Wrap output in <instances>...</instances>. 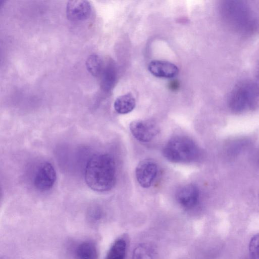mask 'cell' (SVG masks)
Segmentation results:
<instances>
[{
    "label": "cell",
    "instance_id": "1",
    "mask_svg": "<svg viewBox=\"0 0 259 259\" xmlns=\"http://www.w3.org/2000/svg\"><path fill=\"white\" fill-rule=\"evenodd\" d=\"M84 179L89 187L95 191L111 190L116 181L115 163L113 157L105 153L92 156L85 166Z\"/></svg>",
    "mask_w": 259,
    "mask_h": 259
},
{
    "label": "cell",
    "instance_id": "2",
    "mask_svg": "<svg viewBox=\"0 0 259 259\" xmlns=\"http://www.w3.org/2000/svg\"><path fill=\"white\" fill-rule=\"evenodd\" d=\"M163 154L174 163L188 162L195 160L198 149L193 140L184 136H177L168 141L163 149Z\"/></svg>",
    "mask_w": 259,
    "mask_h": 259
},
{
    "label": "cell",
    "instance_id": "3",
    "mask_svg": "<svg viewBox=\"0 0 259 259\" xmlns=\"http://www.w3.org/2000/svg\"><path fill=\"white\" fill-rule=\"evenodd\" d=\"M257 93L255 83L242 82L237 84L229 98L230 108L235 112H241L250 107L253 104Z\"/></svg>",
    "mask_w": 259,
    "mask_h": 259
},
{
    "label": "cell",
    "instance_id": "4",
    "mask_svg": "<svg viewBox=\"0 0 259 259\" xmlns=\"http://www.w3.org/2000/svg\"><path fill=\"white\" fill-rule=\"evenodd\" d=\"M56 178V172L53 165L48 162H42L34 174L33 186L39 191H49L54 185Z\"/></svg>",
    "mask_w": 259,
    "mask_h": 259
},
{
    "label": "cell",
    "instance_id": "5",
    "mask_svg": "<svg viewBox=\"0 0 259 259\" xmlns=\"http://www.w3.org/2000/svg\"><path fill=\"white\" fill-rule=\"evenodd\" d=\"M130 128L134 137L142 142L150 141L158 132L155 124L149 120H134L131 122Z\"/></svg>",
    "mask_w": 259,
    "mask_h": 259
},
{
    "label": "cell",
    "instance_id": "6",
    "mask_svg": "<svg viewBox=\"0 0 259 259\" xmlns=\"http://www.w3.org/2000/svg\"><path fill=\"white\" fill-rule=\"evenodd\" d=\"M157 172L156 163L150 159H145L141 161L136 167L137 180L143 188H149L156 177Z\"/></svg>",
    "mask_w": 259,
    "mask_h": 259
},
{
    "label": "cell",
    "instance_id": "7",
    "mask_svg": "<svg viewBox=\"0 0 259 259\" xmlns=\"http://www.w3.org/2000/svg\"><path fill=\"white\" fill-rule=\"evenodd\" d=\"M92 13L90 2L83 0H73L67 2L66 15L68 20L80 22L88 19Z\"/></svg>",
    "mask_w": 259,
    "mask_h": 259
},
{
    "label": "cell",
    "instance_id": "8",
    "mask_svg": "<svg viewBox=\"0 0 259 259\" xmlns=\"http://www.w3.org/2000/svg\"><path fill=\"white\" fill-rule=\"evenodd\" d=\"M176 199L178 203L186 208H191L198 203L199 191L193 184H187L180 187L176 192Z\"/></svg>",
    "mask_w": 259,
    "mask_h": 259
},
{
    "label": "cell",
    "instance_id": "9",
    "mask_svg": "<svg viewBox=\"0 0 259 259\" xmlns=\"http://www.w3.org/2000/svg\"><path fill=\"white\" fill-rule=\"evenodd\" d=\"M148 70L154 76L162 78H172L179 73V68L174 63L163 60H153L148 65Z\"/></svg>",
    "mask_w": 259,
    "mask_h": 259
},
{
    "label": "cell",
    "instance_id": "10",
    "mask_svg": "<svg viewBox=\"0 0 259 259\" xmlns=\"http://www.w3.org/2000/svg\"><path fill=\"white\" fill-rule=\"evenodd\" d=\"M100 85L104 91L111 90L115 84L116 78V70L114 63L112 61L105 62L104 66L100 76Z\"/></svg>",
    "mask_w": 259,
    "mask_h": 259
},
{
    "label": "cell",
    "instance_id": "11",
    "mask_svg": "<svg viewBox=\"0 0 259 259\" xmlns=\"http://www.w3.org/2000/svg\"><path fill=\"white\" fill-rule=\"evenodd\" d=\"M76 259H98V251L95 244L90 241L79 243L75 248Z\"/></svg>",
    "mask_w": 259,
    "mask_h": 259
},
{
    "label": "cell",
    "instance_id": "12",
    "mask_svg": "<svg viewBox=\"0 0 259 259\" xmlns=\"http://www.w3.org/2000/svg\"><path fill=\"white\" fill-rule=\"evenodd\" d=\"M136 106V100L131 93L117 97L114 103L115 110L119 114H125L132 111Z\"/></svg>",
    "mask_w": 259,
    "mask_h": 259
},
{
    "label": "cell",
    "instance_id": "13",
    "mask_svg": "<svg viewBox=\"0 0 259 259\" xmlns=\"http://www.w3.org/2000/svg\"><path fill=\"white\" fill-rule=\"evenodd\" d=\"M105 64V62L98 54H93L87 58L85 66L89 72L95 77L100 76Z\"/></svg>",
    "mask_w": 259,
    "mask_h": 259
},
{
    "label": "cell",
    "instance_id": "14",
    "mask_svg": "<svg viewBox=\"0 0 259 259\" xmlns=\"http://www.w3.org/2000/svg\"><path fill=\"white\" fill-rule=\"evenodd\" d=\"M126 249V241L123 238H119L113 243L105 259H125Z\"/></svg>",
    "mask_w": 259,
    "mask_h": 259
},
{
    "label": "cell",
    "instance_id": "15",
    "mask_svg": "<svg viewBox=\"0 0 259 259\" xmlns=\"http://www.w3.org/2000/svg\"><path fill=\"white\" fill-rule=\"evenodd\" d=\"M133 259H155L153 250L148 244L142 243L134 249Z\"/></svg>",
    "mask_w": 259,
    "mask_h": 259
},
{
    "label": "cell",
    "instance_id": "16",
    "mask_svg": "<svg viewBox=\"0 0 259 259\" xmlns=\"http://www.w3.org/2000/svg\"><path fill=\"white\" fill-rule=\"evenodd\" d=\"M250 259H259V233L254 235L249 244Z\"/></svg>",
    "mask_w": 259,
    "mask_h": 259
},
{
    "label": "cell",
    "instance_id": "17",
    "mask_svg": "<svg viewBox=\"0 0 259 259\" xmlns=\"http://www.w3.org/2000/svg\"><path fill=\"white\" fill-rule=\"evenodd\" d=\"M89 216L90 219L93 221L95 222L100 219L101 217V213L99 211V210L98 208H94L91 210L89 213Z\"/></svg>",
    "mask_w": 259,
    "mask_h": 259
},
{
    "label": "cell",
    "instance_id": "18",
    "mask_svg": "<svg viewBox=\"0 0 259 259\" xmlns=\"http://www.w3.org/2000/svg\"><path fill=\"white\" fill-rule=\"evenodd\" d=\"M179 88V83L177 80H172L169 84V88L171 91H176Z\"/></svg>",
    "mask_w": 259,
    "mask_h": 259
},
{
    "label": "cell",
    "instance_id": "19",
    "mask_svg": "<svg viewBox=\"0 0 259 259\" xmlns=\"http://www.w3.org/2000/svg\"><path fill=\"white\" fill-rule=\"evenodd\" d=\"M255 85L259 92V64L256 71Z\"/></svg>",
    "mask_w": 259,
    "mask_h": 259
},
{
    "label": "cell",
    "instance_id": "20",
    "mask_svg": "<svg viewBox=\"0 0 259 259\" xmlns=\"http://www.w3.org/2000/svg\"><path fill=\"white\" fill-rule=\"evenodd\" d=\"M258 201H259V194H258Z\"/></svg>",
    "mask_w": 259,
    "mask_h": 259
}]
</instances>
